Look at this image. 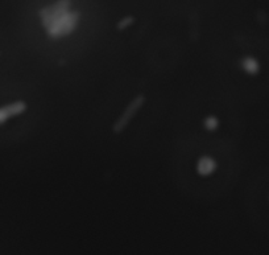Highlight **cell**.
Returning a JSON list of instances; mask_svg holds the SVG:
<instances>
[{
	"label": "cell",
	"instance_id": "6da1fadb",
	"mask_svg": "<svg viewBox=\"0 0 269 255\" xmlns=\"http://www.w3.org/2000/svg\"><path fill=\"white\" fill-rule=\"evenodd\" d=\"M79 20H81V14L78 11H69L68 14L58 17L57 20L50 24L49 27L45 28L46 36L50 37L52 40L69 36L77 29Z\"/></svg>",
	"mask_w": 269,
	"mask_h": 255
},
{
	"label": "cell",
	"instance_id": "7a4b0ae2",
	"mask_svg": "<svg viewBox=\"0 0 269 255\" xmlns=\"http://www.w3.org/2000/svg\"><path fill=\"white\" fill-rule=\"evenodd\" d=\"M72 7L73 0H57L56 3L52 4V6H46V7L41 8L39 12V16L44 29L46 27H49L50 24L54 20H57L58 17L72 11Z\"/></svg>",
	"mask_w": 269,
	"mask_h": 255
},
{
	"label": "cell",
	"instance_id": "3957f363",
	"mask_svg": "<svg viewBox=\"0 0 269 255\" xmlns=\"http://www.w3.org/2000/svg\"><path fill=\"white\" fill-rule=\"evenodd\" d=\"M145 102V97L143 94L134 97L133 100L129 102V105L124 109V111L122 113V115L119 116L118 120L114 123V126H112V131L115 134H120L122 131H124L127 127H128L129 123L132 122V119L134 118V115L138 114L139 110L143 107Z\"/></svg>",
	"mask_w": 269,
	"mask_h": 255
},
{
	"label": "cell",
	"instance_id": "277c9868",
	"mask_svg": "<svg viewBox=\"0 0 269 255\" xmlns=\"http://www.w3.org/2000/svg\"><path fill=\"white\" fill-rule=\"evenodd\" d=\"M25 110L26 103L24 101H16V102L0 107V124H4L7 120L13 118V116L21 115Z\"/></svg>",
	"mask_w": 269,
	"mask_h": 255
},
{
	"label": "cell",
	"instance_id": "5b68a950",
	"mask_svg": "<svg viewBox=\"0 0 269 255\" xmlns=\"http://www.w3.org/2000/svg\"><path fill=\"white\" fill-rule=\"evenodd\" d=\"M218 168V163L217 160L211 157V156H202L199 157L197 162V172L198 175L202 176V177H207V176H211Z\"/></svg>",
	"mask_w": 269,
	"mask_h": 255
},
{
	"label": "cell",
	"instance_id": "8992f818",
	"mask_svg": "<svg viewBox=\"0 0 269 255\" xmlns=\"http://www.w3.org/2000/svg\"><path fill=\"white\" fill-rule=\"evenodd\" d=\"M242 68L246 73L252 74V76L259 73V62L253 57H244L242 60Z\"/></svg>",
	"mask_w": 269,
	"mask_h": 255
},
{
	"label": "cell",
	"instance_id": "52a82bcc",
	"mask_svg": "<svg viewBox=\"0 0 269 255\" xmlns=\"http://www.w3.org/2000/svg\"><path fill=\"white\" fill-rule=\"evenodd\" d=\"M220 122L219 119H218L217 116H214V115H209L206 116L204 119V127L205 130H207V131H217L218 127H219Z\"/></svg>",
	"mask_w": 269,
	"mask_h": 255
},
{
	"label": "cell",
	"instance_id": "ba28073f",
	"mask_svg": "<svg viewBox=\"0 0 269 255\" xmlns=\"http://www.w3.org/2000/svg\"><path fill=\"white\" fill-rule=\"evenodd\" d=\"M133 23H134L133 16H125L116 24V28H118V30H124L125 28H128L129 25H132Z\"/></svg>",
	"mask_w": 269,
	"mask_h": 255
}]
</instances>
